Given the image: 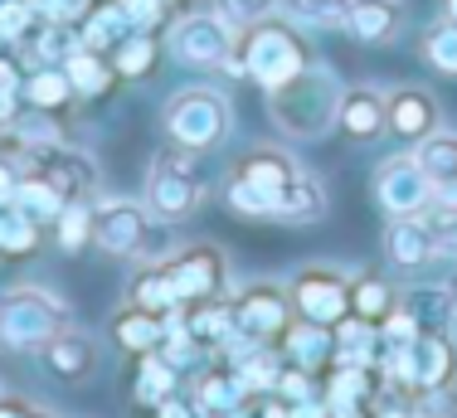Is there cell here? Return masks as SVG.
<instances>
[{
	"label": "cell",
	"instance_id": "cell-1",
	"mask_svg": "<svg viewBox=\"0 0 457 418\" xmlns=\"http://www.w3.org/2000/svg\"><path fill=\"white\" fill-rule=\"evenodd\" d=\"M341 97H345V83L326 63H307L297 79H287L268 93V117L287 141H321L341 122Z\"/></svg>",
	"mask_w": 457,
	"mask_h": 418
},
{
	"label": "cell",
	"instance_id": "cell-2",
	"mask_svg": "<svg viewBox=\"0 0 457 418\" xmlns=\"http://www.w3.org/2000/svg\"><path fill=\"white\" fill-rule=\"evenodd\" d=\"M234 59H238V69H244V79H253L263 93H273V88H282L287 79H297L307 63H317V54H312L302 25L268 15V20H258V25L234 29Z\"/></svg>",
	"mask_w": 457,
	"mask_h": 418
},
{
	"label": "cell",
	"instance_id": "cell-3",
	"mask_svg": "<svg viewBox=\"0 0 457 418\" xmlns=\"http://www.w3.org/2000/svg\"><path fill=\"white\" fill-rule=\"evenodd\" d=\"M297 175H302V166L282 146L244 151L234 161V175H228V209L244 219H278V209L287 200Z\"/></svg>",
	"mask_w": 457,
	"mask_h": 418
},
{
	"label": "cell",
	"instance_id": "cell-4",
	"mask_svg": "<svg viewBox=\"0 0 457 418\" xmlns=\"http://www.w3.org/2000/svg\"><path fill=\"white\" fill-rule=\"evenodd\" d=\"M63 326H73V306L54 288L15 282L0 292V346L5 350H45Z\"/></svg>",
	"mask_w": 457,
	"mask_h": 418
},
{
	"label": "cell",
	"instance_id": "cell-5",
	"mask_svg": "<svg viewBox=\"0 0 457 418\" xmlns=\"http://www.w3.org/2000/svg\"><path fill=\"white\" fill-rule=\"evenodd\" d=\"M161 127H166V137L176 141L185 151H214L220 141L228 137V127H234V103L220 93V88H176V93L166 97V107H161Z\"/></svg>",
	"mask_w": 457,
	"mask_h": 418
},
{
	"label": "cell",
	"instance_id": "cell-6",
	"mask_svg": "<svg viewBox=\"0 0 457 418\" xmlns=\"http://www.w3.org/2000/svg\"><path fill=\"white\" fill-rule=\"evenodd\" d=\"M204 195H210V180H204L195 151H185V146H176V141H170V146L161 151L156 161H151V175H146V209L161 219V224H180V219H190L195 209L204 205Z\"/></svg>",
	"mask_w": 457,
	"mask_h": 418
},
{
	"label": "cell",
	"instance_id": "cell-7",
	"mask_svg": "<svg viewBox=\"0 0 457 418\" xmlns=\"http://www.w3.org/2000/svg\"><path fill=\"white\" fill-rule=\"evenodd\" d=\"M166 49L176 54L185 69H224V73H238L234 59V29L224 25L214 10H195V15H176L170 20V35H166Z\"/></svg>",
	"mask_w": 457,
	"mask_h": 418
},
{
	"label": "cell",
	"instance_id": "cell-8",
	"mask_svg": "<svg viewBox=\"0 0 457 418\" xmlns=\"http://www.w3.org/2000/svg\"><path fill=\"white\" fill-rule=\"evenodd\" d=\"M20 166V175H39L49 180L63 200H93L97 195V161L79 146H63V141H45V146H15L10 156Z\"/></svg>",
	"mask_w": 457,
	"mask_h": 418
},
{
	"label": "cell",
	"instance_id": "cell-9",
	"mask_svg": "<svg viewBox=\"0 0 457 418\" xmlns=\"http://www.w3.org/2000/svg\"><path fill=\"white\" fill-rule=\"evenodd\" d=\"M228 316H234V336L253 340V346H273L292 326V297L282 282H248L244 292L228 297Z\"/></svg>",
	"mask_w": 457,
	"mask_h": 418
},
{
	"label": "cell",
	"instance_id": "cell-10",
	"mask_svg": "<svg viewBox=\"0 0 457 418\" xmlns=\"http://www.w3.org/2000/svg\"><path fill=\"white\" fill-rule=\"evenodd\" d=\"M93 244L112 258H146L151 253V209L137 200L93 205Z\"/></svg>",
	"mask_w": 457,
	"mask_h": 418
},
{
	"label": "cell",
	"instance_id": "cell-11",
	"mask_svg": "<svg viewBox=\"0 0 457 418\" xmlns=\"http://www.w3.org/2000/svg\"><path fill=\"white\" fill-rule=\"evenodd\" d=\"M287 297H292V312L302 322H317V326H341L351 316V282L341 278L336 268H302L292 272L287 282Z\"/></svg>",
	"mask_w": 457,
	"mask_h": 418
},
{
	"label": "cell",
	"instance_id": "cell-12",
	"mask_svg": "<svg viewBox=\"0 0 457 418\" xmlns=\"http://www.w3.org/2000/svg\"><path fill=\"white\" fill-rule=\"evenodd\" d=\"M170 288L180 292V302H210V297H224V282H228V263L214 244H190V248H176L170 258H161Z\"/></svg>",
	"mask_w": 457,
	"mask_h": 418
},
{
	"label": "cell",
	"instance_id": "cell-13",
	"mask_svg": "<svg viewBox=\"0 0 457 418\" xmlns=\"http://www.w3.org/2000/svg\"><path fill=\"white\" fill-rule=\"evenodd\" d=\"M428 190L433 180L423 175V166L409 156H389L385 166L375 171V200L389 219H404V214H428Z\"/></svg>",
	"mask_w": 457,
	"mask_h": 418
},
{
	"label": "cell",
	"instance_id": "cell-14",
	"mask_svg": "<svg viewBox=\"0 0 457 418\" xmlns=\"http://www.w3.org/2000/svg\"><path fill=\"white\" fill-rule=\"evenodd\" d=\"M438 127H443V107L428 88L404 83L395 93H385V131H395L399 141H423Z\"/></svg>",
	"mask_w": 457,
	"mask_h": 418
},
{
	"label": "cell",
	"instance_id": "cell-15",
	"mask_svg": "<svg viewBox=\"0 0 457 418\" xmlns=\"http://www.w3.org/2000/svg\"><path fill=\"white\" fill-rule=\"evenodd\" d=\"M385 258L395 263L399 272L428 268V263L438 258L433 219H428V214H404V219H389V229H385Z\"/></svg>",
	"mask_w": 457,
	"mask_h": 418
},
{
	"label": "cell",
	"instance_id": "cell-16",
	"mask_svg": "<svg viewBox=\"0 0 457 418\" xmlns=\"http://www.w3.org/2000/svg\"><path fill=\"white\" fill-rule=\"evenodd\" d=\"M278 350H282L287 365L307 370V375H321V370L336 360V326H317V322L292 316V326L278 336Z\"/></svg>",
	"mask_w": 457,
	"mask_h": 418
},
{
	"label": "cell",
	"instance_id": "cell-17",
	"mask_svg": "<svg viewBox=\"0 0 457 418\" xmlns=\"http://www.w3.org/2000/svg\"><path fill=\"white\" fill-rule=\"evenodd\" d=\"M409 25L404 0H351L345 10V35L361 44H395Z\"/></svg>",
	"mask_w": 457,
	"mask_h": 418
},
{
	"label": "cell",
	"instance_id": "cell-18",
	"mask_svg": "<svg viewBox=\"0 0 457 418\" xmlns=\"http://www.w3.org/2000/svg\"><path fill=\"white\" fill-rule=\"evenodd\" d=\"M45 365L54 370L59 380H73V384H83V380H93L97 375V365H103V346L88 336V331H73V326H63L59 336L49 340L45 350Z\"/></svg>",
	"mask_w": 457,
	"mask_h": 418
},
{
	"label": "cell",
	"instance_id": "cell-19",
	"mask_svg": "<svg viewBox=\"0 0 457 418\" xmlns=\"http://www.w3.org/2000/svg\"><path fill=\"white\" fill-rule=\"evenodd\" d=\"M190 404H195V414H200V418H234L248 404V389L238 384L234 365L200 370L195 384H190Z\"/></svg>",
	"mask_w": 457,
	"mask_h": 418
},
{
	"label": "cell",
	"instance_id": "cell-20",
	"mask_svg": "<svg viewBox=\"0 0 457 418\" xmlns=\"http://www.w3.org/2000/svg\"><path fill=\"white\" fill-rule=\"evenodd\" d=\"M336 127H345V137H355V141H370V137H379L385 131V93L379 88H345V97H341V122Z\"/></svg>",
	"mask_w": 457,
	"mask_h": 418
},
{
	"label": "cell",
	"instance_id": "cell-21",
	"mask_svg": "<svg viewBox=\"0 0 457 418\" xmlns=\"http://www.w3.org/2000/svg\"><path fill=\"white\" fill-rule=\"evenodd\" d=\"M379 326L361 322V316H345L341 326H336V360L331 365H355V370H375L379 360Z\"/></svg>",
	"mask_w": 457,
	"mask_h": 418
},
{
	"label": "cell",
	"instance_id": "cell-22",
	"mask_svg": "<svg viewBox=\"0 0 457 418\" xmlns=\"http://www.w3.org/2000/svg\"><path fill=\"white\" fill-rule=\"evenodd\" d=\"M141 365H137V380H132V399L137 404H146V409H156V404H166V399H176V389H180V370L170 365L166 355H137Z\"/></svg>",
	"mask_w": 457,
	"mask_h": 418
},
{
	"label": "cell",
	"instance_id": "cell-23",
	"mask_svg": "<svg viewBox=\"0 0 457 418\" xmlns=\"http://www.w3.org/2000/svg\"><path fill=\"white\" fill-rule=\"evenodd\" d=\"M112 336H117V346L132 350V355H151V350H161V340H166V322L141 312V306H127V312L112 316Z\"/></svg>",
	"mask_w": 457,
	"mask_h": 418
},
{
	"label": "cell",
	"instance_id": "cell-24",
	"mask_svg": "<svg viewBox=\"0 0 457 418\" xmlns=\"http://www.w3.org/2000/svg\"><path fill=\"white\" fill-rule=\"evenodd\" d=\"M132 306H141V312H151V316H176L180 312V292L170 288V278H166V268L161 263H151V268H141L137 272V282H132Z\"/></svg>",
	"mask_w": 457,
	"mask_h": 418
},
{
	"label": "cell",
	"instance_id": "cell-25",
	"mask_svg": "<svg viewBox=\"0 0 457 418\" xmlns=\"http://www.w3.org/2000/svg\"><path fill=\"white\" fill-rule=\"evenodd\" d=\"M63 73H69L73 93H83V97H103L107 88H112V79H117L112 59H103L97 49H83V44L63 59Z\"/></svg>",
	"mask_w": 457,
	"mask_h": 418
},
{
	"label": "cell",
	"instance_id": "cell-26",
	"mask_svg": "<svg viewBox=\"0 0 457 418\" xmlns=\"http://www.w3.org/2000/svg\"><path fill=\"white\" fill-rule=\"evenodd\" d=\"M317 219H326V185L312 171H302L278 209V224H317Z\"/></svg>",
	"mask_w": 457,
	"mask_h": 418
},
{
	"label": "cell",
	"instance_id": "cell-27",
	"mask_svg": "<svg viewBox=\"0 0 457 418\" xmlns=\"http://www.w3.org/2000/svg\"><path fill=\"white\" fill-rule=\"evenodd\" d=\"M20 97H25V107H35V113H59L73 97V83H69V73H63V63H49V69L29 73L25 88H20Z\"/></svg>",
	"mask_w": 457,
	"mask_h": 418
},
{
	"label": "cell",
	"instance_id": "cell-28",
	"mask_svg": "<svg viewBox=\"0 0 457 418\" xmlns=\"http://www.w3.org/2000/svg\"><path fill=\"white\" fill-rule=\"evenodd\" d=\"M395 306H399V297H395V288H389L385 278L365 272V278H355V282H351V316H361V322L379 326L389 312H395Z\"/></svg>",
	"mask_w": 457,
	"mask_h": 418
},
{
	"label": "cell",
	"instance_id": "cell-29",
	"mask_svg": "<svg viewBox=\"0 0 457 418\" xmlns=\"http://www.w3.org/2000/svg\"><path fill=\"white\" fill-rule=\"evenodd\" d=\"M413 161L423 166L428 180L457 175V131L453 127H438V131H428L423 141H413Z\"/></svg>",
	"mask_w": 457,
	"mask_h": 418
},
{
	"label": "cell",
	"instance_id": "cell-30",
	"mask_svg": "<svg viewBox=\"0 0 457 418\" xmlns=\"http://www.w3.org/2000/svg\"><path fill=\"white\" fill-rule=\"evenodd\" d=\"M156 54H161V44L151 29H132L122 44L112 49V69H117V79H146L151 69H156Z\"/></svg>",
	"mask_w": 457,
	"mask_h": 418
},
{
	"label": "cell",
	"instance_id": "cell-31",
	"mask_svg": "<svg viewBox=\"0 0 457 418\" xmlns=\"http://www.w3.org/2000/svg\"><path fill=\"white\" fill-rule=\"evenodd\" d=\"M15 205L25 209L35 224H54V219L69 209V200H63L59 190H54L49 180H39V175H20V190H15Z\"/></svg>",
	"mask_w": 457,
	"mask_h": 418
},
{
	"label": "cell",
	"instance_id": "cell-32",
	"mask_svg": "<svg viewBox=\"0 0 457 418\" xmlns=\"http://www.w3.org/2000/svg\"><path fill=\"white\" fill-rule=\"evenodd\" d=\"M278 10L292 20V25H307V29H345L351 0H282Z\"/></svg>",
	"mask_w": 457,
	"mask_h": 418
},
{
	"label": "cell",
	"instance_id": "cell-33",
	"mask_svg": "<svg viewBox=\"0 0 457 418\" xmlns=\"http://www.w3.org/2000/svg\"><path fill=\"white\" fill-rule=\"evenodd\" d=\"M127 35H132V25H127L122 5L112 0V5L93 10V20L79 29V44H83V49H97V54H103V49H117V44H122Z\"/></svg>",
	"mask_w": 457,
	"mask_h": 418
},
{
	"label": "cell",
	"instance_id": "cell-34",
	"mask_svg": "<svg viewBox=\"0 0 457 418\" xmlns=\"http://www.w3.org/2000/svg\"><path fill=\"white\" fill-rule=\"evenodd\" d=\"M39 248V224L20 205H0V253L5 258H25Z\"/></svg>",
	"mask_w": 457,
	"mask_h": 418
},
{
	"label": "cell",
	"instance_id": "cell-35",
	"mask_svg": "<svg viewBox=\"0 0 457 418\" xmlns=\"http://www.w3.org/2000/svg\"><path fill=\"white\" fill-rule=\"evenodd\" d=\"M419 54H423L428 69L443 73V79H457V25H453V20H433V25L423 29Z\"/></svg>",
	"mask_w": 457,
	"mask_h": 418
},
{
	"label": "cell",
	"instance_id": "cell-36",
	"mask_svg": "<svg viewBox=\"0 0 457 418\" xmlns=\"http://www.w3.org/2000/svg\"><path fill=\"white\" fill-rule=\"evenodd\" d=\"M54 238H59L63 253H79L83 244H93V205L73 200L59 219H54Z\"/></svg>",
	"mask_w": 457,
	"mask_h": 418
},
{
	"label": "cell",
	"instance_id": "cell-37",
	"mask_svg": "<svg viewBox=\"0 0 457 418\" xmlns=\"http://www.w3.org/2000/svg\"><path fill=\"white\" fill-rule=\"evenodd\" d=\"M122 5V15H127V25L132 29H156V25H166V20H176L180 15V0H117Z\"/></svg>",
	"mask_w": 457,
	"mask_h": 418
},
{
	"label": "cell",
	"instance_id": "cell-38",
	"mask_svg": "<svg viewBox=\"0 0 457 418\" xmlns=\"http://www.w3.org/2000/svg\"><path fill=\"white\" fill-rule=\"evenodd\" d=\"M39 20L35 0H0V39L5 44H20L29 39V25Z\"/></svg>",
	"mask_w": 457,
	"mask_h": 418
},
{
	"label": "cell",
	"instance_id": "cell-39",
	"mask_svg": "<svg viewBox=\"0 0 457 418\" xmlns=\"http://www.w3.org/2000/svg\"><path fill=\"white\" fill-rule=\"evenodd\" d=\"M278 5H282V0H220V10H214V15H220L228 29H244V25L268 20Z\"/></svg>",
	"mask_w": 457,
	"mask_h": 418
},
{
	"label": "cell",
	"instance_id": "cell-40",
	"mask_svg": "<svg viewBox=\"0 0 457 418\" xmlns=\"http://www.w3.org/2000/svg\"><path fill=\"white\" fill-rule=\"evenodd\" d=\"M428 214H433V219L457 214V175H443V180H433V190H428Z\"/></svg>",
	"mask_w": 457,
	"mask_h": 418
},
{
	"label": "cell",
	"instance_id": "cell-41",
	"mask_svg": "<svg viewBox=\"0 0 457 418\" xmlns=\"http://www.w3.org/2000/svg\"><path fill=\"white\" fill-rule=\"evenodd\" d=\"M370 414L375 418H428L423 409H413V404L399 399V389H379V399L370 404Z\"/></svg>",
	"mask_w": 457,
	"mask_h": 418
},
{
	"label": "cell",
	"instance_id": "cell-42",
	"mask_svg": "<svg viewBox=\"0 0 457 418\" xmlns=\"http://www.w3.org/2000/svg\"><path fill=\"white\" fill-rule=\"evenodd\" d=\"M428 219H433V214H428ZM433 238H438V258H453V263H457V214L433 219Z\"/></svg>",
	"mask_w": 457,
	"mask_h": 418
},
{
	"label": "cell",
	"instance_id": "cell-43",
	"mask_svg": "<svg viewBox=\"0 0 457 418\" xmlns=\"http://www.w3.org/2000/svg\"><path fill=\"white\" fill-rule=\"evenodd\" d=\"M15 190H20V166L10 156H0V205H15Z\"/></svg>",
	"mask_w": 457,
	"mask_h": 418
},
{
	"label": "cell",
	"instance_id": "cell-44",
	"mask_svg": "<svg viewBox=\"0 0 457 418\" xmlns=\"http://www.w3.org/2000/svg\"><path fill=\"white\" fill-rule=\"evenodd\" d=\"M20 88H25V79H20L15 59H10V54H0V97H20Z\"/></svg>",
	"mask_w": 457,
	"mask_h": 418
},
{
	"label": "cell",
	"instance_id": "cell-45",
	"mask_svg": "<svg viewBox=\"0 0 457 418\" xmlns=\"http://www.w3.org/2000/svg\"><path fill=\"white\" fill-rule=\"evenodd\" d=\"M0 418H35V404H25V399H15V394H5V399H0Z\"/></svg>",
	"mask_w": 457,
	"mask_h": 418
},
{
	"label": "cell",
	"instance_id": "cell-46",
	"mask_svg": "<svg viewBox=\"0 0 457 418\" xmlns=\"http://www.w3.org/2000/svg\"><path fill=\"white\" fill-rule=\"evenodd\" d=\"M443 297H448V306H453V316H457V268H453V278L443 282Z\"/></svg>",
	"mask_w": 457,
	"mask_h": 418
},
{
	"label": "cell",
	"instance_id": "cell-47",
	"mask_svg": "<svg viewBox=\"0 0 457 418\" xmlns=\"http://www.w3.org/2000/svg\"><path fill=\"white\" fill-rule=\"evenodd\" d=\"M443 20H453V25H457V0H443Z\"/></svg>",
	"mask_w": 457,
	"mask_h": 418
},
{
	"label": "cell",
	"instance_id": "cell-48",
	"mask_svg": "<svg viewBox=\"0 0 457 418\" xmlns=\"http://www.w3.org/2000/svg\"><path fill=\"white\" fill-rule=\"evenodd\" d=\"M35 418H54V414H49V409H35Z\"/></svg>",
	"mask_w": 457,
	"mask_h": 418
},
{
	"label": "cell",
	"instance_id": "cell-49",
	"mask_svg": "<svg viewBox=\"0 0 457 418\" xmlns=\"http://www.w3.org/2000/svg\"><path fill=\"white\" fill-rule=\"evenodd\" d=\"M0 399H5V384H0Z\"/></svg>",
	"mask_w": 457,
	"mask_h": 418
}]
</instances>
